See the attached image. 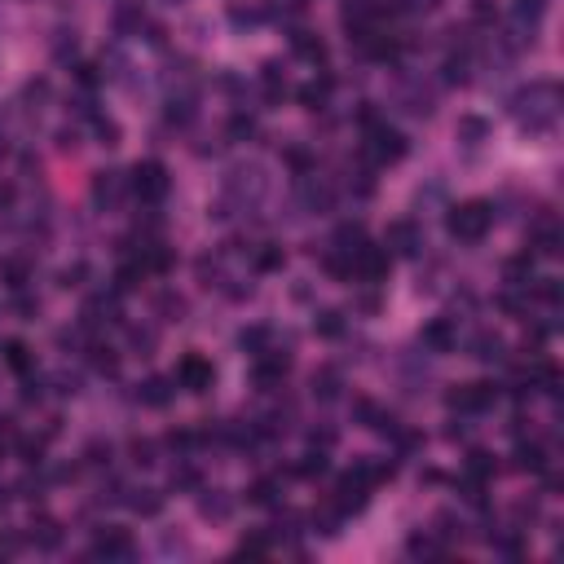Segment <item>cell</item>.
Masks as SVG:
<instances>
[{
	"label": "cell",
	"instance_id": "obj_1",
	"mask_svg": "<svg viewBox=\"0 0 564 564\" xmlns=\"http://www.w3.org/2000/svg\"><path fill=\"white\" fill-rule=\"evenodd\" d=\"M512 115L525 132H552L556 115H560V84L556 80H534L529 89H520L512 98Z\"/></svg>",
	"mask_w": 564,
	"mask_h": 564
},
{
	"label": "cell",
	"instance_id": "obj_2",
	"mask_svg": "<svg viewBox=\"0 0 564 564\" xmlns=\"http://www.w3.org/2000/svg\"><path fill=\"white\" fill-rule=\"evenodd\" d=\"M446 226H450V238H458V242H481L494 226V203H485V199L458 203V208H450Z\"/></svg>",
	"mask_w": 564,
	"mask_h": 564
},
{
	"label": "cell",
	"instance_id": "obj_3",
	"mask_svg": "<svg viewBox=\"0 0 564 564\" xmlns=\"http://www.w3.org/2000/svg\"><path fill=\"white\" fill-rule=\"evenodd\" d=\"M265 190H269V181H265V168H256V163H242V168H234L226 177V203L221 208H256L260 199H265Z\"/></svg>",
	"mask_w": 564,
	"mask_h": 564
},
{
	"label": "cell",
	"instance_id": "obj_4",
	"mask_svg": "<svg viewBox=\"0 0 564 564\" xmlns=\"http://www.w3.org/2000/svg\"><path fill=\"white\" fill-rule=\"evenodd\" d=\"M128 186H132L137 203H146V208H159V203L168 199V190H172V177H168V168H163L159 159H141V163L132 168Z\"/></svg>",
	"mask_w": 564,
	"mask_h": 564
},
{
	"label": "cell",
	"instance_id": "obj_5",
	"mask_svg": "<svg viewBox=\"0 0 564 564\" xmlns=\"http://www.w3.org/2000/svg\"><path fill=\"white\" fill-rule=\"evenodd\" d=\"M366 155H370V163H397V159H406V137L397 128H388V119H375L366 128Z\"/></svg>",
	"mask_w": 564,
	"mask_h": 564
},
{
	"label": "cell",
	"instance_id": "obj_6",
	"mask_svg": "<svg viewBox=\"0 0 564 564\" xmlns=\"http://www.w3.org/2000/svg\"><path fill=\"white\" fill-rule=\"evenodd\" d=\"M212 379H217V366H212L208 357H199V353H186V357L177 361V375H172V384L186 388V393H208Z\"/></svg>",
	"mask_w": 564,
	"mask_h": 564
},
{
	"label": "cell",
	"instance_id": "obj_7",
	"mask_svg": "<svg viewBox=\"0 0 564 564\" xmlns=\"http://www.w3.org/2000/svg\"><path fill=\"white\" fill-rule=\"evenodd\" d=\"M388 269H393V251H388V247L361 242V247L353 251V274H357L361 282H384Z\"/></svg>",
	"mask_w": 564,
	"mask_h": 564
},
{
	"label": "cell",
	"instance_id": "obj_8",
	"mask_svg": "<svg viewBox=\"0 0 564 564\" xmlns=\"http://www.w3.org/2000/svg\"><path fill=\"white\" fill-rule=\"evenodd\" d=\"M494 401H498V388L494 384H458L450 393V410H458V415H481Z\"/></svg>",
	"mask_w": 564,
	"mask_h": 564
},
{
	"label": "cell",
	"instance_id": "obj_9",
	"mask_svg": "<svg viewBox=\"0 0 564 564\" xmlns=\"http://www.w3.org/2000/svg\"><path fill=\"white\" fill-rule=\"evenodd\" d=\"M89 199H93V208H98V212H115V208H119V199H123V172H115V168L93 172Z\"/></svg>",
	"mask_w": 564,
	"mask_h": 564
},
{
	"label": "cell",
	"instance_id": "obj_10",
	"mask_svg": "<svg viewBox=\"0 0 564 564\" xmlns=\"http://www.w3.org/2000/svg\"><path fill=\"white\" fill-rule=\"evenodd\" d=\"M296 199H300L309 212H331V203H336V190H331V186H327L318 172H300Z\"/></svg>",
	"mask_w": 564,
	"mask_h": 564
},
{
	"label": "cell",
	"instance_id": "obj_11",
	"mask_svg": "<svg viewBox=\"0 0 564 564\" xmlns=\"http://www.w3.org/2000/svg\"><path fill=\"white\" fill-rule=\"evenodd\" d=\"M384 247L397 251V256H419L424 251V229L415 221H393L388 234H384Z\"/></svg>",
	"mask_w": 564,
	"mask_h": 564
},
{
	"label": "cell",
	"instance_id": "obj_12",
	"mask_svg": "<svg viewBox=\"0 0 564 564\" xmlns=\"http://www.w3.org/2000/svg\"><path fill=\"white\" fill-rule=\"evenodd\" d=\"M419 344H424V353L441 357V353H454V344H458V331H454V322H450V318H433V322L424 327V336H419Z\"/></svg>",
	"mask_w": 564,
	"mask_h": 564
},
{
	"label": "cell",
	"instance_id": "obj_13",
	"mask_svg": "<svg viewBox=\"0 0 564 564\" xmlns=\"http://www.w3.org/2000/svg\"><path fill=\"white\" fill-rule=\"evenodd\" d=\"M132 534L128 529H102L98 534V547H93V556H102V560H132Z\"/></svg>",
	"mask_w": 564,
	"mask_h": 564
},
{
	"label": "cell",
	"instance_id": "obj_14",
	"mask_svg": "<svg viewBox=\"0 0 564 564\" xmlns=\"http://www.w3.org/2000/svg\"><path fill=\"white\" fill-rule=\"evenodd\" d=\"M111 27H115V36H123V40L141 36V27H146L141 0H119V4H115V13H111Z\"/></svg>",
	"mask_w": 564,
	"mask_h": 564
},
{
	"label": "cell",
	"instance_id": "obj_15",
	"mask_svg": "<svg viewBox=\"0 0 564 564\" xmlns=\"http://www.w3.org/2000/svg\"><path fill=\"white\" fill-rule=\"evenodd\" d=\"M529 242H534V256H560V226L556 217H538L529 229Z\"/></svg>",
	"mask_w": 564,
	"mask_h": 564
},
{
	"label": "cell",
	"instance_id": "obj_16",
	"mask_svg": "<svg viewBox=\"0 0 564 564\" xmlns=\"http://www.w3.org/2000/svg\"><path fill=\"white\" fill-rule=\"evenodd\" d=\"M366 489H370V485H366L357 472H348V476L339 481V489H336V507L344 512V516H348V512H361V507H366Z\"/></svg>",
	"mask_w": 564,
	"mask_h": 564
},
{
	"label": "cell",
	"instance_id": "obj_17",
	"mask_svg": "<svg viewBox=\"0 0 564 564\" xmlns=\"http://www.w3.org/2000/svg\"><path fill=\"white\" fill-rule=\"evenodd\" d=\"M472 357L485 361V366H503V361H507V344H503V336L481 331V336L472 339Z\"/></svg>",
	"mask_w": 564,
	"mask_h": 564
},
{
	"label": "cell",
	"instance_id": "obj_18",
	"mask_svg": "<svg viewBox=\"0 0 564 564\" xmlns=\"http://www.w3.org/2000/svg\"><path fill=\"white\" fill-rule=\"evenodd\" d=\"M543 13H547V0H512V27L538 31Z\"/></svg>",
	"mask_w": 564,
	"mask_h": 564
},
{
	"label": "cell",
	"instance_id": "obj_19",
	"mask_svg": "<svg viewBox=\"0 0 564 564\" xmlns=\"http://www.w3.org/2000/svg\"><path fill=\"white\" fill-rule=\"evenodd\" d=\"M199 512H203L208 520H229L234 498H229L226 489H199Z\"/></svg>",
	"mask_w": 564,
	"mask_h": 564
},
{
	"label": "cell",
	"instance_id": "obj_20",
	"mask_svg": "<svg viewBox=\"0 0 564 564\" xmlns=\"http://www.w3.org/2000/svg\"><path fill=\"white\" fill-rule=\"evenodd\" d=\"M503 278H507V287H529V282H534V251L512 256V260L503 265Z\"/></svg>",
	"mask_w": 564,
	"mask_h": 564
},
{
	"label": "cell",
	"instance_id": "obj_21",
	"mask_svg": "<svg viewBox=\"0 0 564 564\" xmlns=\"http://www.w3.org/2000/svg\"><path fill=\"white\" fill-rule=\"evenodd\" d=\"M406 552H410L415 560H441V556H446V538H437V534H415V538L406 543Z\"/></svg>",
	"mask_w": 564,
	"mask_h": 564
},
{
	"label": "cell",
	"instance_id": "obj_22",
	"mask_svg": "<svg viewBox=\"0 0 564 564\" xmlns=\"http://www.w3.org/2000/svg\"><path fill=\"white\" fill-rule=\"evenodd\" d=\"M454 137H458L463 146H481V141L489 137V123H485L481 115H463V119L454 123Z\"/></svg>",
	"mask_w": 564,
	"mask_h": 564
},
{
	"label": "cell",
	"instance_id": "obj_23",
	"mask_svg": "<svg viewBox=\"0 0 564 564\" xmlns=\"http://www.w3.org/2000/svg\"><path fill=\"white\" fill-rule=\"evenodd\" d=\"M27 538H31V543H36L40 552H53V547L62 543V525L44 516V520H36V525H31V534H27Z\"/></svg>",
	"mask_w": 564,
	"mask_h": 564
},
{
	"label": "cell",
	"instance_id": "obj_24",
	"mask_svg": "<svg viewBox=\"0 0 564 564\" xmlns=\"http://www.w3.org/2000/svg\"><path fill=\"white\" fill-rule=\"evenodd\" d=\"M516 467H520V472H534V476L547 472V450H543L538 441H529V446L520 441V446H516Z\"/></svg>",
	"mask_w": 564,
	"mask_h": 564
},
{
	"label": "cell",
	"instance_id": "obj_25",
	"mask_svg": "<svg viewBox=\"0 0 564 564\" xmlns=\"http://www.w3.org/2000/svg\"><path fill=\"white\" fill-rule=\"evenodd\" d=\"M260 93H265V102H282V98H287V80H282L278 62H269V67L260 71Z\"/></svg>",
	"mask_w": 564,
	"mask_h": 564
},
{
	"label": "cell",
	"instance_id": "obj_26",
	"mask_svg": "<svg viewBox=\"0 0 564 564\" xmlns=\"http://www.w3.org/2000/svg\"><path fill=\"white\" fill-rule=\"evenodd\" d=\"M146 406H168L172 401V379H163V375H155V379H146L141 384V393H137Z\"/></svg>",
	"mask_w": 564,
	"mask_h": 564
},
{
	"label": "cell",
	"instance_id": "obj_27",
	"mask_svg": "<svg viewBox=\"0 0 564 564\" xmlns=\"http://www.w3.org/2000/svg\"><path fill=\"white\" fill-rule=\"evenodd\" d=\"M339 388H344V379H339L336 366H322V370L314 375V397H322V401H336Z\"/></svg>",
	"mask_w": 564,
	"mask_h": 564
},
{
	"label": "cell",
	"instance_id": "obj_28",
	"mask_svg": "<svg viewBox=\"0 0 564 564\" xmlns=\"http://www.w3.org/2000/svg\"><path fill=\"white\" fill-rule=\"evenodd\" d=\"M31 361H36V357H31V348H27L22 339H9V344H4V366H9L13 375H27Z\"/></svg>",
	"mask_w": 564,
	"mask_h": 564
},
{
	"label": "cell",
	"instance_id": "obj_29",
	"mask_svg": "<svg viewBox=\"0 0 564 564\" xmlns=\"http://www.w3.org/2000/svg\"><path fill=\"white\" fill-rule=\"evenodd\" d=\"M291 49H296L300 58H309V62H322V58H327V44L314 40L309 31H291Z\"/></svg>",
	"mask_w": 564,
	"mask_h": 564
},
{
	"label": "cell",
	"instance_id": "obj_30",
	"mask_svg": "<svg viewBox=\"0 0 564 564\" xmlns=\"http://www.w3.org/2000/svg\"><path fill=\"white\" fill-rule=\"evenodd\" d=\"M137 498H128V507L137 512V516H159L163 512V494L159 489H132Z\"/></svg>",
	"mask_w": 564,
	"mask_h": 564
},
{
	"label": "cell",
	"instance_id": "obj_31",
	"mask_svg": "<svg viewBox=\"0 0 564 564\" xmlns=\"http://www.w3.org/2000/svg\"><path fill=\"white\" fill-rule=\"evenodd\" d=\"M247 498H251L256 507H274V503H278V481H274V476H260V481L247 489Z\"/></svg>",
	"mask_w": 564,
	"mask_h": 564
},
{
	"label": "cell",
	"instance_id": "obj_32",
	"mask_svg": "<svg viewBox=\"0 0 564 564\" xmlns=\"http://www.w3.org/2000/svg\"><path fill=\"white\" fill-rule=\"evenodd\" d=\"M238 348L251 353V357H260V353L269 348V327H247V331L238 336Z\"/></svg>",
	"mask_w": 564,
	"mask_h": 564
},
{
	"label": "cell",
	"instance_id": "obj_33",
	"mask_svg": "<svg viewBox=\"0 0 564 564\" xmlns=\"http://www.w3.org/2000/svg\"><path fill=\"white\" fill-rule=\"evenodd\" d=\"M463 467H467V476H472V481H489V476H494V458H489L485 450H472Z\"/></svg>",
	"mask_w": 564,
	"mask_h": 564
},
{
	"label": "cell",
	"instance_id": "obj_34",
	"mask_svg": "<svg viewBox=\"0 0 564 564\" xmlns=\"http://www.w3.org/2000/svg\"><path fill=\"white\" fill-rule=\"evenodd\" d=\"M327 93H331V80H314V84L300 89V102H305L309 111H318V107H327Z\"/></svg>",
	"mask_w": 564,
	"mask_h": 564
},
{
	"label": "cell",
	"instance_id": "obj_35",
	"mask_svg": "<svg viewBox=\"0 0 564 564\" xmlns=\"http://www.w3.org/2000/svg\"><path fill=\"white\" fill-rule=\"evenodd\" d=\"M4 278H9V287H13V291H22V287L31 282V265H27V260H18V256H9V260H4Z\"/></svg>",
	"mask_w": 564,
	"mask_h": 564
},
{
	"label": "cell",
	"instance_id": "obj_36",
	"mask_svg": "<svg viewBox=\"0 0 564 564\" xmlns=\"http://www.w3.org/2000/svg\"><path fill=\"white\" fill-rule=\"evenodd\" d=\"M467 71H472V58L467 53L446 58V84H467Z\"/></svg>",
	"mask_w": 564,
	"mask_h": 564
},
{
	"label": "cell",
	"instance_id": "obj_37",
	"mask_svg": "<svg viewBox=\"0 0 564 564\" xmlns=\"http://www.w3.org/2000/svg\"><path fill=\"white\" fill-rule=\"evenodd\" d=\"M534 296H538V300H543V305H552V309H556V305H560V278H538V282H534Z\"/></svg>",
	"mask_w": 564,
	"mask_h": 564
},
{
	"label": "cell",
	"instance_id": "obj_38",
	"mask_svg": "<svg viewBox=\"0 0 564 564\" xmlns=\"http://www.w3.org/2000/svg\"><path fill=\"white\" fill-rule=\"evenodd\" d=\"M93 132H98L102 146H119V123L107 119V115H93Z\"/></svg>",
	"mask_w": 564,
	"mask_h": 564
},
{
	"label": "cell",
	"instance_id": "obj_39",
	"mask_svg": "<svg viewBox=\"0 0 564 564\" xmlns=\"http://www.w3.org/2000/svg\"><path fill=\"white\" fill-rule=\"evenodd\" d=\"M291 472H296V476H322V472H327V450L305 454V463H296Z\"/></svg>",
	"mask_w": 564,
	"mask_h": 564
},
{
	"label": "cell",
	"instance_id": "obj_40",
	"mask_svg": "<svg viewBox=\"0 0 564 564\" xmlns=\"http://www.w3.org/2000/svg\"><path fill=\"white\" fill-rule=\"evenodd\" d=\"M53 58L58 62L75 58V31H53Z\"/></svg>",
	"mask_w": 564,
	"mask_h": 564
},
{
	"label": "cell",
	"instance_id": "obj_41",
	"mask_svg": "<svg viewBox=\"0 0 564 564\" xmlns=\"http://www.w3.org/2000/svg\"><path fill=\"white\" fill-rule=\"evenodd\" d=\"M238 552H242V556H256V560L269 556V534H247V538L238 543Z\"/></svg>",
	"mask_w": 564,
	"mask_h": 564
},
{
	"label": "cell",
	"instance_id": "obj_42",
	"mask_svg": "<svg viewBox=\"0 0 564 564\" xmlns=\"http://www.w3.org/2000/svg\"><path fill=\"white\" fill-rule=\"evenodd\" d=\"M314 327H318V336H339V331H344V318H339L336 309H322Z\"/></svg>",
	"mask_w": 564,
	"mask_h": 564
},
{
	"label": "cell",
	"instance_id": "obj_43",
	"mask_svg": "<svg viewBox=\"0 0 564 564\" xmlns=\"http://www.w3.org/2000/svg\"><path fill=\"white\" fill-rule=\"evenodd\" d=\"M251 132H256V119H251V115H234V119H229V137H234V141H247Z\"/></svg>",
	"mask_w": 564,
	"mask_h": 564
},
{
	"label": "cell",
	"instance_id": "obj_44",
	"mask_svg": "<svg viewBox=\"0 0 564 564\" xmlns=\"http://www.w3.org/2000/svg\"><path fill=\"white\" fill-rule=\"evenodd\" d=\"M18 454H22V463H44V441L22 437V441H18Z\"/></svg>",
	"mask_w": 564,
	"mask_h": 564
},
{
	"label": "cell",
	"instance_id": "obj_45",
	"mask_svg": "<svg viewBox=\"0 0 564 564\" xmlns=\"http://www.w3.org/2000/svg\"><path fill=\"white\" fill-rule=\"evenodd\" d=\"M111 454H115V446H111V441H93V446L84 450V458H89L93 467H102V463H111Z\"/></svg>",
	"mask_w": 564,
	"mask_h": 564
},
{
	"label": "cell",
	"instance_id": "obj_46",
	"mask_svg": "<svg viewBox=\"0 0 564 564\" xmlns=\"http://www.w3.org/2000/svg\"><path fill=\"white\" fill-rule=\"evenodd\" d=\"M159 309H163V314H168V322H177V318H181V314H186V300H181V296H172V291H168V296H159Z\"/></svg>",
	"mask_w": 564,
	"mask_h": 564
},
{
	"label": "cell",
	"instance_id": "obj_47",
	"mask_svg": "<svg viewBox=\"0 0 564 564\" xmlns=\"http://www.w3.org/2000/svg\"><path fill=\"white\" fill-rule=\"evenodd\" d=\"M229 22H234V27H256V22H260V13H256V9L234 4V9H229Z\"/></svg>",
	"mask_w": 564,
	"mask_h": 564
},
{
	"label": "cell",
	"instance_id": "obj_48",
	"mask_svg": "<svg viewBox=\"0 0 564 564\" xmlns=\"http://www.w3.org/2000/svg\"><path fill=\"white\" fill-rule=\"evenodd\" d=\"M22 98H27V102H36V107H40V102H49V80H31V84L22 89Z\"/></svg>",
	"mask_w": 564,
	"mask_h": 564
},
{
	"label": "cell",
	"instance_id": "obj_49",
	"mask_svg": "<svg viewBox=\"0 0 564 564\" xmlns=\"http://www.w3.org/2000/svg\"><path fill=\"white\" fill-rule=\"evenodd\" d=\"M256 265H260V269H278V265H282V247H265Z\"/></svg>",
	"mask_w": 564,
	"mask_h": 564
},
{
	"label": "cell",
	"instance_id": "obj_50",
	"mask_svg": "<svg viewBox=\"0 0 564 564\" xmlns=\"http://www.w3.org/2000/svg\"><path fill=\"white\" fill-rule=\"evenodd\" d=\"M132 348H141V357L155 348V331H141V327H132Z\"/></svg>",
	"mask_w": 564,
	"mask_h": 564
},
{
	"label": "cell",
	"instance_id": "obj_51",
	"mask_svg": "<svg viewBox=\"0 0 564 564\" xmlns=\"http://www.w3.org/2000/svg\"><path fill=\"white\" fill-rule=\"evenodd\" d=\"M132 458L137 463H155V446L150 441H132Z\"/></svg>",
	"mask_w": 564,
	"mask_h": 564
},
{
	"label": "cell",
	"instance_id": "obj_52",
	"mask_svg": "<svg viewBox=\"0 0 564 564\" xmlns=\"http://www.w3.org/2000/svg\"><path fill=\"white\" fill-rule=\"evenodd\" d=\"M472 18H476V22H489V18H494V4H489V0H476V4H472Z\"/></svg>",
	"mask_w": 564,
	"mask_h": 564
},
{
	"label": "cell",
	"instance_id": "obj_53",
	"mask_svg": "<svg viewBox=\"0 0 564 564\" xmlns=\"http://www.w3.org/2000/svg\"><path fill=\"white\" fill-rule=\"evenodd\" d=\"M58 146H62V150H75V146H80V132H75V128H62V132H58Z\"/></svg>",
	"mask_w": 564,
	"mask_h": 564
},
{
	"label": "cell",
	"instance_id": "obj_54",
	"mask_svg": "<svg viewBox=\"0 0 564 564\" xmlns=\"http://www.w3.org/2000/svg\"><path fill=\"white\" fill-rule=\"evenodd\" d=\"M433 4H437V0H401L406 13H419V9H433Z\"/></svg>",
	"mask_w": 564,
	"mask_h": 564
},
{
	"label": "cell",
	"instance_id": "obj_55",
	"mask_svg": "<svg viewBox=\"0 0 564 564\" xmlns=\"http://www.w3.org/2000/svg\"><path fill=\"white\" fill-rule=\"evenodd\" d=\"M163 4H181V0H163Z\"/></svg>",
	"mask_w": 564,
	"mask_h": 564
},
{
	"label": "cell",
	"instance_id": "obj_56",
	"mask_svg": "<svg viewBox=\"0 0 564 564\" xmlns=\"http://www.w3.org/2000/svg\"><path fill=\"white\" fill-rule=\"evenodd\" d=\"M0 150H4V137H0Z\"/></svg>",
	"mask_w": 564,
	"mask_h": 564
}]
</instances>
